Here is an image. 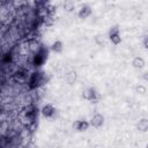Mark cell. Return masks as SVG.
Masks as SVG:
<instances>
[{
	"mask_svg": "<svg viewBox=\"0 0 148 148\" xmlns=\"http://www.w3.org/2000/svg\"><path fill=\"white\" fill-rule=\"evenodd\" d=\"M47 59V50L45 47H39L32 58V65L35 67H40Z\"/></svg>",
	"mask_w": 148,
	"mask_h": 148,
	"instance_id": "cell-1",
	"label": "cell"
},
{
	"mask_svg": "<svg viewBox=\"0 0 148 148\" xmlns=\"http://www.w3.org/2000/svg\"><path fill=\"white\" fill-rule=\"evenodd\" d=\"M82 97L91 103H98L101 99V95L97 92V90L92 87H89L82 91Z\"/></svg>",
	"mask_w": 148,
	"mask_h": 148,
	"instance_id": "cell-2",
	"label": "cell"
},
{
	"mask_svg": "<svg viewBox=\"0 0 148 148\" xmlns=\"http://www.w3.org/2000/svg\"><path fill=\"white\" fill-rule=\"evenodd\" d=\"M109 39L114 45H118V44L121 43V37H120V32H119V27L118 25H114V27H112L110 29V31H109Z\"/></svg>",
	"mask_w": 148,
	"mask_h": 148,
	"instance_id": "cell-3",
	"label": "cell"
},
{
	"mask_svg": "<svg viewBox=\"0 0 148 148\" xmlns=\"http://www.w3.org/2000/svg\"><path fill=\"white\" fill-rule=\"evenodd\" d=\"M42 74L43 73H40V72H34L31 74L30 80H29V88L30 89H35L40 84V82L43 80V75Z\"/></svg>",
	"mask_w": 148,
	"mask_h": 148,
	"instance_id": "cell-4",
	"label": "cell"
},
{
	"mask_svg": "<svg viewBox=\"0 0 148 148\" xmlns=\"http://www.w3.org/2000/svg\"><path fill=\"white\" fill-rule=\"evenodd\" d=\"M90 126H92V127H95V128H99V127H102L103 126V124H104V116L102 114V113H95L92 117H91V119H90Z\"/></svg>",
	"mask_w": 148,
	"mask_h": 148,
	"instance_id": "cell-5",
	"label": "cell"
},
{
	"mask_svg": "<svg viewBox=\"0 0 148 148\" xmlns=\"http://www.w3.org/2000/svg\"><path fill=\"white\" fill-rule=\"evenodd\" d=\"M89 126H90V123L84 120V119L83 120H76L73 123V128L76 130L77 132H84L89 128Z\"/></svg>",
	"mask_w": 148,
	"mask_h": 148,
	"instance_id": "cell-6",
	"label": "cell"
},
{
	"mask_svg": "<svg viewBox=\"0 0 148 148\" xmlns=\"http://www.w3.org/2000/svg\"><path fill=\"white\" fill-rule=\"evenodd\" d=\"M91 13H92L91 7H90L89 5H83V6L80 8V10H79L77 16H79V18H81V20H86L87 17H89V16L91 15Z\"/></svg>",
	"mask_w": 148,
	"mask_h": 148,
	"instance_id": "cell-7",
	"label": "cell"
},
{
	"mask_svg": "<svg viewBox=\"0 0 148 148\" xmlns=\"http://www.w3.org/2000/svg\"><path fill=\"white\" fill-rule=\"evenodd\" d=\"M42 114L45 117V118H52L56 113V108L52 105V104H45L42 110H40Z\"/></svg>",
	"mask_w": 148,
	"mask_h": 148,
	"instance_id": "cell-8",
	"label": "cell"
},
{
	"mask_svg": "<svg viewBox=\"0 0 148 148\" xmlns=\"http://www.w3.org/2000/svg\"><path fill=\"white\" fill-rule=\"evenodd\" d=\"M76 80H77V73H76V71L71 69V71H68V72L65 74V81H66L68 84L75 83Z\"/></svg>",
	"mask_w": 148,
	"mask_h": 148,
	"instance_id": "cell-9",
	"label": "cell"
},
{
	"mask_svg": "<svg viewBox=\"0 0 148 148\" xmlns=\"http://www.w3.org/2000/svg\"><path fill=\"white\" fill-rule=\"evenodd\" d=\"M132 66H133L134 68H136V69H142V68L146 66V61H145V59L141 58V57H135V58H133V60H132Z\"/></svg>",
	"mask_w": 148,
	"mask_h": 148,
	"instance_id": "cell-10",
	"label": "cell"
},
{
	"mask_svg": "<svg viewBox=\"0 0 148 148\" xmlns=\"http://www.w3.org/2000/svg\"><path fill=\"white\" fill-rule=\"evenodd\" d=\"M136 128L140 132H147L148 131V119L147 118H141L136 123Z\"/></svg>",
	"mask_w": 148,
	"mask_h": 148,
	"instance_id": "cell-11",
	"label": "cell"
},
{
	"mask_svg": "<svg viewBox=\"0 0 148 148\" xmlns=\"http://www.w3.org/2000/svg\"><path fill=\"white\" fill-rule=\"evenodd\" d=\"M62 49H64V43L61 40H56L51 45V51H53L56 53H61L62 52Z\"/></svg>",
	"mask_w": 148,
	"mask_h": 148,
	"instance_id": "cell-12",
	"label": "cell"
},
{
	"mask_svg": "<svg viewBox=\"0 0 148 148\" xmlns=\"http://www.w3.org/2000/svg\"><path fill=\"white\" fill-rule=\"evenodd\" d=\"M62 7H64V9H65L66 12L71 13V12H73V10L75 9V3H74L73 0H64Z\"/></svg>",
	"mask_w": 148,
	"mask_h": 148,
	"instance_id": "cell-13",
	"label": "cell"
},
{
	"mask_svg": "<svg viewBox=\"0 0 148 148\" xmlns=\"http://www.w3.org/2000/svg\"><path fill=\"white\" fill-rule=\"evenodd\" d=\"M28 45H29V50L32 52V53H36L38 50H39V44H38V42L36 40V39H30L29 42H28Z\"/></svg>",
	"mask_w": 148,
	"mask_h": 148,
	"instance_id": "cell-14",
	"label": "cell"
},
{
	"mask_svg": "<svg viewBox=\"0 0 148 148\" xmlns=\"http://www.w3.org/2000/svg\"><path fill=\"white\" fill-rule=\"evenodd\" d=\"M135 92L143 95V94H146V92H147V88H146L143 84H138V86L135 87Z\"/></svg>",
	"mask_w": 148,
	"mask_h": 148,
	"instance_id": "cell-15",
	"label": "cell"
},
{
	"mask_svg": "<svg viewBox=\"0 0 148 148\" xmlns=\"http://www.w3.org/2000/svg\"><path fill=\"white\" fill-rule=\"evenodd\" d=\"M44 23H45L46 25H53V24H54V18H53V16H51V15L45 16V17H44Z\"/></svg>",
	"mask_w": 148,
	"mask_h": 148,
	"instance_id": "cell-16",
	"label": "cell"
},
{
	"mask_svg": "<svg viewBox=\"0 0 148 148\" xmlns=\"http://www.w3.org/2000/svg\"><path fill=\"white\" fill-rule=\"evenodd\" d=\"M56 10H57V7H56V6L49 5V6L46 7V13H47V15H51V16H53V14L56 13Z\"/></svg>",
	"mask_w": 148,
	"mask_h": 148,
	"instance_id": "cell-17",
	"label": "cell"
},
{
	"mask_svg": "<svg viewBox=\"0 0 148 148\" xmlns=\"http://www.w3.org/2000/svg\"><path fill=\"white\" fill-rule=\"evenodd\" d=\"M14 79H15L16 81H17V80H18V81H23V80L25 79V76H24L23 73H16V74L14 75Z\"/></svg>",
	"mask_w": 148,
	"mask_h": 148,
	"instance_id": "cell-18",
	"label": "cell"
},
{
	"mask_svg": "<svg viewBox=\"0 0 148 148\" xmlns=\"http://www.w3.org/2000/svg\"><path fill=\"white\" fill-rule=\"evenodd\" d=\"M142 44H143V47L148 50V36H146V37L143 38V42H142Z\"/></svg>",
	"mask_w": 148,
	"mask_h": 148,
	"instance_id": "cell-19",
	"label": "cell"
},
{
	"mask_svg": "<svg viewBox=\"0 0 148 148\" xmlns=\"http://www.w3.org/2000/svg\"><path fill=\"white\" fill-rule=\"evenodd\" d=\"M141 77H142L145 81H148V72H145V73L141 75Z\"/></svg>",
	"mask_w": 148,
	"mask_h": 148,
	"instance_id": "cell-20",
	"label": "cell"
}]
</instances>
